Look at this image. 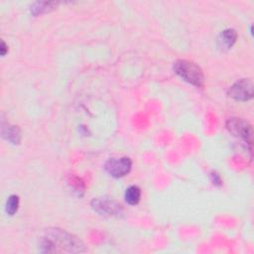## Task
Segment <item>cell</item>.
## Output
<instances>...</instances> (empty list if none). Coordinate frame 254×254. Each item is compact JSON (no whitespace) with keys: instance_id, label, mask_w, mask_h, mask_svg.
I'll use <instances>...</instances> for the list:
<instances>
[{"instance_id":"obj_1","label":"cell","mask_w":254,"mask_h":254,"mask_svg":"<svg viewBox=\"0 0 254 254\" xmlns=\"http://www.w3.org/2000/svg\"><path fill=\"white\" fill-rule=\"evenodd\" d=\"M40 251L44 253H77L84 245L76 236L60 228L47 229L40 240Z\"/></svg>"},{"instance_id":"obj_2","label":"cell","mask_w":254,"mask_h":254,"mask_svg":"<svg viewBox=\"0 0 254 254\" xmlns=\"http://www.w3.org/2000/svg\"><path fill=\"white\" fill-rule=\"evenodd\" d=\"M174 70L185 81L196 87L203 86V72L202 69L196 64L186 60H179L176 63H174Z\"/></svg>"},{"instance_id":"obj_3","label":"cell","mask_w":254,"mask_h":254,"mask_svg":"<svg viewBox=\"0 0 254 254\" xmlns=\"http://www.w3.org/2000/svg\"><path fill=\"white\" fill-rule=\"evenodd\" d=\"M91 207L103 216H118L122 213V206L114 199L106 196L93 198Z\"/></svg>"},{"instance_id":"obj_4","label":"cell","mask_w":254,"mask_h":254,"mask_svg":"<svg viewBox=\"0 0 254 254\" xmlns=\"http://www.w3.org/2000/svg\"><path fill=\"white\" fill-rule=\"evenodd\" d=\"M226 128L233 136L239 137L251 145L253 130L252 126L246 120L242 118H230L226 122Z\"/></svg>"},{"instance_id":"obj_5","label":"cell","mask_w":254,"mask_h":254,"mask_svg":"<svg viewBox=\"0 0 254 254\" xmlns=\"http://www.w3.org/2000/svg\"><path fill=\"white\" fill-rule=\"evenodd\" d=\"M254 85L251 79L242 78L230 86L228 95L235 100L247 101L253 97Z\"/></svg>"},{"instance_id":"obj_6","label":"cell","mask_w":254,"mask_h":254,"mask_svg":"<svg viewBox=\"0 0 254 254\" xmlns=\"http://www.w3.org/2000/svg\"><path fill=\"white\" fill-rule=\"evenodd\" d=\"M105 171L114 178H122L126 176L131 168H132V162L128 157H122V158H113L109 159L105 163Z\"/></svg>"},{"instance_id":"obj_7","label":"cell","mask_w":254,"mask_h":254,"mask_svg":"<svg viewBox=\"0 0 254 254\" xmlns=\"http://www.w3.org/2000/svg\"><path fill=\"white\" fill-rule=\"evenodd\" d=\"M237 34L233 29H226L222 31L217 38V46L221 50H229L235 43Z\"/></svg>"},{"instance_id":"obj_8","label":"cell","mask_w":254,"mask_h":254,"mask_svg":"<svg viewBox=\"0 0 254 254\" xmlns=\"http://www.w3.org/2000/svg\"><path fill=\"white\" fill-rule=\"evenodd\" d=\"M2 136L12 144H18L21 140V133L18 126L2 124Z\"/></svg>"},{"instance_id":"obj_9","label":"cell","mask_w":254,"mask_h":254,"mask_svg":"<svg viewBox=\"0 0 254 254\" xmlns=\"http://www.w3.org/2000/svg\"><path fill=\"white\" fill-rule=\"evenodd\" d=\"M141 197V190L137 186L129 187L125 191V200L131 205H135L139 202Z\"/></svg>"},{"instance_id":"obj_10","label":"cell","mask_w":254,"mask_h":254,"mask_svg":"<svg viewBox=\"0 0 254 254\" xmlns=\"http://www.w3.org/2000/svg\"><path fill=\"white\" fill-rule=\"evenodd\" d=\"M57 6V3L55 2H35L31 6V12L34 15H38L41 13L48 12L52 9H54Z\"/></svg>"},{"instance_id":"obj_11","label":"cell","mask_w":254,"mask_h":254,"mask_svg":"<svg viewBox=\"0 0 254 254\" xmlns=\"http://www.w3.org/2000/svg\"><path fill=\"white\" fill-rule=\"evenodd\" d=\"M18 208H19V196L16 194L10 195L6 201V206H5L6 212L9 215H14L17 212Z\"/></svg>"},{"instance_id":"obj_12","label":"cell","mask_w":254,"mask_h":254,"mask_svg":"<svg viewBox=\"0 0 254 254\" xmlns=\"http://www.w3.org/2000/svg\"><path fill=\"white\" fill-rule=\"evenodd\" d=\"M8 49H7V45L2 41L1 43V56H5L6 53H7Z\"/></svg>"}]
</instances>
